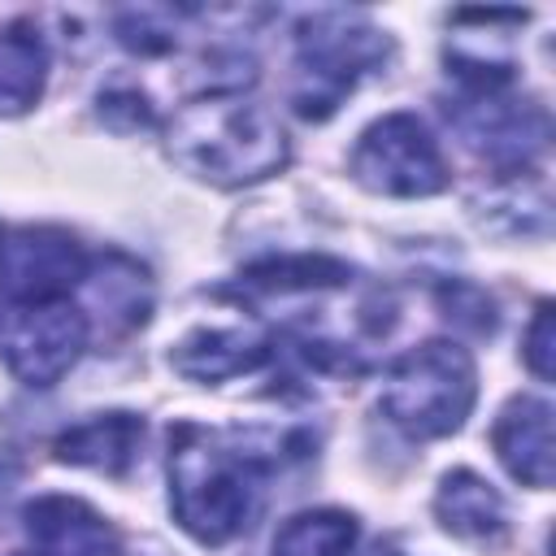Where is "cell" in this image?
I'll use <instances>...</instances> for the list:
<instances>
[{
	"instance_id": "1",
	"label": "cell",
	"mask_w": 556,
	"mask_h": 556,
	"mask_svg": "<svg viewBox=\"0 0 556 556\" xmlns=\"http://www.w3.org/2000/svg\"><path fill=\"white\" fill-rule=\"evenodd\" d=\"M269 456L248 447L239 434H217L200 426H178L169 443V513L204 547L239 539L261 504Z\"/></svg>"
},
{
	"instance_id": "2",
	"label": "cell",
	"mask_w": 556,
	"mask_h": 556,
	"mask_svg": "<svg viewBox=\"0 0 556 556\" xmlns=\"http://www.w3.org/2000/svg\"><path fill=\"white\" fill-rule=\"evenodd\" d=\"M169 156L208 187H252L291 161L282 122L243 91H204L165 126Z\"/></svg>"
},
{
	"instance_id": "3",
	"label": "cell",
	"mask_w": 556,
	"mask_h": 556,
	"mask_svg": "<svg viewBox=\"0 0 556 556\" xmlns=\"http://www.w3.org/2000/svg\"><path fill=\"white\" fill-rule=\"evenodd\" d=\"M478 400V365L452 339L408 348L382 378V413L408 439H447L465 426Z\"/></svg>"
},
{
	"instance_id": "4",
	"label": "cell",
	"mask_w": 556,
	"mask_h": 556,
	"mask_svg": "<svg viewBox=\"0 0 556 556\" xmlns=\"http://www.w3.org/2000/svg\"><path fill=\"white\" fill-rule=\"evenodd\" d=\"M391 56V39L356 13H317L295 35V113L330 117L339 100Z\"/></svg>"
},
{
	"instance_id": "5",
	"label": "cell",
	"mask_w": 556,
	"mask_h": 556,
	"mask_svg": "<svg viewBox=\"0 0 556 556\" xmlns=\"http://www.w3.org/2000/svg\"><path fill=\"white\" fill-rule=\"evenodd\" d=\"M348 169L365 191L391 195V200L439 195L452 182L443 148L417 113H387L369 122L352 148Z\"/></svg>"
},
{
	"instance_id": "6",
	"label": "cell",
	"mask_w": 556,
	"mask_h": 556,
	"mask_svg": "<svg viewBox=\"0 0 556 556\" xmlns=\"http://www.w3.org/2000/svg\"><path fill=\"white\" fill-rule=\"evenodd\" d=\"M87 339L91 326L74 300L22 304L0 326V361L22 387H52L78 365Z\"/></svg>"
},
{
	"instance_id": "7",
	"label": "cell",
	"mask_w": 556,
	"mask_h": 556,
	"mask_svg": "<svg viewBox=\"0 0 556 556\" xmlns=\"http://www.w3.org/2000/svg\"><path fill=\"white\" fill-rule=\"evenodd\" d=\"M443 113L473 152L504 165L508 174H521V165L547 143V113L539 104L513 100L508 87H465L452 104H443Z\"/></svg>"
},
{
	"instance_id": "8",
	"label": "cell",
	"mask_w": 556,
	"mask_h": 556,
	"mask_svg": "<svg viewBox=\"0 0 556 556\" xmlns=\"http://www.w3.org/2000/svg\"><path fill=\"white\" fill-rule=\"evenodd\" d=\"M87 278V252L70 230L56 226H22L0 235V295L22 304L70 300Z\"/></svg>"
},
{
	"instance_id": "9",
	"label": "cell",
	"mask_w": 556,
	"mask_h": 556,
	"mask_svg": "<svg viewBox=\"0 0 556 556\" xmlns=\"http://www.w3.org/2000/svg\"><path fill=\"white\" fill-rule=\"evenodd\" d=\"M491 447L500 465L534 491H547L556 478V443H552V404L539 395H513L495 426H491Z\"/></svg>"
},
{
	"instance_id": "10",
	"label": "cell",
	"mask_w": 556,
	"mask_h": 556,
	"mask_svg": "<svg viewBox=\"0 0 556 556\" xmlns=\"http://www.w3.org/2000/svg\"><path fill=\"white\" fill-rule=\"evenodd\" d=\"M39 556H117V530L78 495H39L22 508Z\"/></svg>"
},
{
	"instance_id": "11",
	"label": "cell",
	"mask_w": 556,
	"mask_h": 556,
	"mask_svg": "<svg viewBox=\"0 0 556 556\" xmlns=\"http://www.w3.org/2000/svg\"><path fill=\"white\" fill-rule=\"evenodd\" d=\"M274 356V343L252 326H195L169 348V365L191 382H226L261 369Z\"/></svg>"
},
{
	"instance_id": "12",
	"label": "cell",
	"mask_w": 556,
	"mask_h": 556,
	"mask_svg": "<svg viewBox=\"0 0 556 556\" xmlns=\"http://www.w3.org/2000/svg\"><path fill=\"white\" fill-rule=\"evenodd\" d=\"M434 517L452 539H460L469 547H500L508 539L504 495L473 469L443 473V482L434 491Z\"/></svg>"
},
{
	"instance_id": "13",
	"label": "cell",
	"mask_w": 556,
	"mask_h": 556,
	"mask_svg": "<svg viewBox=\"0 0 556 556\" xmlns=\"http://www.w3.org/2000/svg\"><path fill=\"white\" fill-rule=\"evenodd\" d=\"M139 443H143V417L117 408V413H96L70 430H61L52 443V456L61 465L122 478L139 460Z\"/></svg>"
},
{
	"instance_id": "14",
	"label": "cell",
	"mask_w": 556,
	"mask_h": 556,
	"mask_svg": "<svg viewBox=\"0 0 556 556\" xmlns=\"http://www.w3.org/2000/svg\"><path fill=\"white\" fill-rule=\"evenodd\" d=\"M91 308H100V317L113 330H135L148 321L152 313V278L139 261L122 256V252H104L100 261H87V278H83Z\"/></svg>"
},
{
	"instance_id": "15",
	"label": "cell",
	"mask_w": 556,
	"mask_h": 556,
	"mask_svg": "<svg viewBox=\"0 0 556 556\" xmlns=\"http://www.w3.org/2000/svg\"><path fill=\"white\" fill-rule=\"evenodd\" d=\"M48 83V48L35 26H0V117H17L39 104Z\"/></svg>"
},
{
	"instance_id": "16",
	"label": "cell",
	"mask_w": 556,
	"mask_h": 556,
	"mask_svg": "<svg viewBox=\"0 0 556 556\" xmlns=\"http://www.w3.org/2000/svg\"><path fill=\"white\" fill-rule=\"evenodd\" d=\"M361 526L343 508H308L295 513L278 534L269 556H352Z\"/></svg>"
},
{
	"instance_id": "17",
	"label": "cell",
	"mask_w": 556,
	"mask_h": 556,
	"mask_svg": "<svg viewBox=\"0 0 556 556\" xmlns=\"http://www.w3.org/2000/svg\"><path fill=\"white\" fill-rule=\"evenodd\" d=\"M352 282V269L334 256H278V261H261L243 274V287L256 291H330Z\"/></svg>"
},
{
	"instance_id": "18",
	"label": "cell",
	"mask_w": 556,
	"mask_h": 556,
	"mask_svg": "<svg viewBox=\"0 0 556 556\" xmlns=\"http://www.w3.org/2000/svg\"><path fill=\"white\" fill-rule=\"evenodd\" d=\"M521 361L526 369L539 378V382H552L556 374V330H552V300H543L526 326V339H521Z\"/></svg>"
},
{
	"instance_id": "19",
	"label": "cell",
	"mask_w": 556,
	"mask_h": 556,
	"mask_svg": "<svg viewBox=\"0 0 556 556\" xmlns=\"http://www.w3.org/2000/svg\"><path fill=\"white\" fill-rule=\"evenodd\" d=\"M17 556H39V552H17Z\"/></svg>"
}]
</instances>
